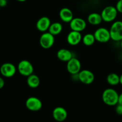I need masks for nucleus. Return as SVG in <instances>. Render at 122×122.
<instances>
[{
    "instance_id": "dca6fc26",
    "label": "nucleus",
    "mask_w": 122,
    "mask_h": 122,
    "mask_svg": "<svg viewBox=\"0 0 122 122\" xmlns=\"http://www.w3.org/2000/svg\"><path fill=\"white\" fill-rule=\"evenodd\" d=\"M57 57L59 60L63 62H68L73 57L71 51L65 48L60 49L57 52Z\"/></svg>"
},
{
    "instance_id": "a211bd4d",
    "label": "nucleus",
    "mask_w": 122,
    "mask_h": 122,
    "mask_svg": "<svg viewBox=\"0 0 122 122\" xmlns=\"http://www.w3.org/2000/svg\"><path fill=\"white\" fill-rule=\"evenodd\" d=\"M40 83V80L37 75L31 74L27 77V84L31 88L34 89L39 86Z\"/></svg>"
},
{
    "instance_id": "20e7f679",
    "label": "nucleus",
    "mask_w": 122,
    "mask_h": 122,
    "mask_svg": "<svg viewBox=\"0 0 122 122\" xmlns=\"http://www.w3.org/2000/svg\"><path fill=\"white\" fill-rule=\"evenodd\" d=\"M96 41L100 43L108 42L111 39L110 30L105 27L97 29L93 33Z\"/></svg>"
},
{
    "instance_id": "ddd939ff",
    "label": "nucleus",
    "mask_w": 122,
    "mask_h": 122,
    "mask_svg": "<svg viewBox=\"0 0 122 122\" xmlns=\"http://www.w3.org/2000/svg\"><path fill=\"white\" fill-rule=\"evenodd\" d=\"M82 37L81 32L71 30L67 35V40L69 45L75 46L78 45L81 41Z\"/></svg>"
},
{
    "instance_id": "393cba45",
    "label": "nucleus",
    "mask_w": 122,
    "mask_h": 122,
    "mask_svg": "<svg viewBox=\"0 0 122 122\" xmlns=\"http://www.w3.org/2000/svg\"><path fill=\"white\" fill-rule=\"evenodd\" d=\"M4 85H5L4 80L3 79V78L0 77V89H1L4 86Z\"/></svg>"
},
{
    "instance_id": "2eb2a0df",
    "label": "nucleus",
    "mask_w": 122,
    "mask_h": 122,
    "mask_svg": "<svg viewBox=\"0 0 122 122\" xmlns=\"http://www.w3.org/2000/svg\"><path fill=\"white\" fill-rule=\"evenodd\" d=\"M59 15L61 20L65 23H69L74 18L72 11L67 7L62 8L60 10Z\"/></svg>"
},
{
    "instance_id": "c85d7f7f",
    "label": "nucleus",
    "mask_w": 122,
    "mask_h": 122,
    "mask_svg": "<svg viewBox=\"0 0 122 122\" xmlns=\"http://www.w3.org/2000/svg\"><path fill=\"white\" fill-rule=\"evenodd\" d=\"M120 42V47H121V48H122V40Z\"/></svg>"
},
{
    "instance_id": "4468645a",
    "label": "nucleus",
    "mask_w": 122,
    "mask_h": 122,
    "mask_svg": "<svg viewBox=\"0 0 122 122\" xmlns=\"http://www.w3.org/2000/svg\"><path fill=\"white\" fill-rule=\"evenodd\" d=\"M51 25V21L47 17H42L39 18L36 23V27L37 29L41 32H45L48 30Z\"/></svg>"
},
{
    "instance_id": "39448f33",
    "label": "nucleus",
    "mask_w": 122,
    "mask_h": 122,
    "mask_svg": "<svg viewBox=\"0 0 122 122\" xmlns=\"http://www.w3.org/2000/svg\"><path fill=\"white\" fill-rule=\"evenodd\" d=\"M18 71L19 73L23 76L31 75L33 72V67L30 61L26 60L20 61L18 64L17 66Z\"/></svg>"
},
{
    "instance_id": "4be33fe9",
    "label": "nucleus",
    "mask_w": 122,
    "mask_h": 122,
    "mask_svg": "<svg viewBox=\"0 0 122 122\" xmlns=\"http://www.w3.org/2000/svg\"><path fill=\"white\" fill-rule=\"evenodd\" d=\"M116 7L118 13L122 14V0H118L117 1Z\"/></svg>"
},
{
    "instance_id": "7ed1b4c3",
    "label": "nucleus",
    "mask_w": 122,
    "mask_h": 122,
    "mask_svg": "<svg viewBox=\"0 0 122 122\" xmlns=\"http://www.w3.org/2000/svg\"><path fill=\"white\" fill-rule=\"evenodd\" d=\"M118 12L116 7L109 5L105 7L102 11L101 15L102 21L106 23H110L116 20Z\"/></svg>"
},
{
    "instance_id": "f8f14e48",
    "label": "nucleus",
    "mask_w": 122,
    "mask_h": 122,
    "mask_svg": "<svg viewBox=\"0 0 122 122\" xmlns=\"http://www.w3.org/2000/svg\"><path fill=\"white\" fill-rule=\"evenodd\" d=\"M52 116L56 121L62 122L65 121L68 116V113L65 108L62 107H57L53 110Z\"/></svg>"
},
{
    "instance_id": "423d86ee",
    "label": "nucleus",
    "mask_w": 122,
    "mask_h": 122,
    "mask_svg": "<svg viewBox=\"0 0 122 122\" xmlns=\"http://www.w3.org/2000/svg\"><path fill=\"white\" fill-rule=\"evenodd\" d=\"M39 42L43 48H50L55 43V36L49 32H43L39 38Z\"/></svg>"
},
{
    "instance_id": "c756f323",
    "label": "nucleus",
    "mask_w": 122,
    "mask_h": 122,
    "mask_svg": "<svg viewBox=\"0 0 122 122\" xmlns=\"http://www.w3.org/2000/svg\"><path fill=\"white\" fill-rule=\"evenodd\" d=\"M1 6H0V9H1Z\"/></svg>"
},
{
    "instance_id": "6ab92c4d",
    "label": "nucleus",
    "mask_w": 122,
    "mask_h": 122,
    "mask_svg": "<svg viewBox=\"0 0 122 122\" xmlns=\"http://www.w3.org/2000/svg\"><path fill=\"white\" fill-rule=\"evenodd\" d=\"M62 29H63V27L61 23L54 22L51 23L48 29V32H50L53 35L56 36L62 32Z\"/></svg>"
},
{
    "instance_id": "aec40b11",
    "label": "nucleus",
    "mask_w": 122,
    "mask_h": 122,
    "mask_svg": "<svg viewBox=\"0 0 122 122\" xmlns=\"http://www.w3.org/2000/svg\"><path fill=\"white\" fill-rule=\"evenodd\" d=\"M106 82L111 86H117L120 84V76L115 73H110L106 77Z\"/></svg>"
},
{
    "instance_id": "0eeeda50",
    "label": "nucleus",
    "mask_w": 122,
    "mask_h": 122,
    "mask_svg": "<svg viewBox=\"0 0 122 122\" xmlns=\"http://www.w3.org/2000/svg\"><path fill=\"white\" fill-rule=\"evenodd\" d=\"M25 106L27 109L31 112H38L41 109L43 103L38 98L35 97H31L26 100Z\"/></svg>"
},
{
    "instance_id": "bb28decb",
    "label": "nucleus",
    "mask_w": 122,
    "mask_h": 122,
    "mask_svg": "<svg viewBox=\"0 0 122 122\" xmlns=\"http://www.w3.org/2000/svg\"><path fill=\"white\" fill-rule=\"evenodd\" d=\"M120 84L122 85V74L120 76Z\"/></svg>"
},
{
    "instance_id": "cd10ccee",
    "label": "nucleus",
    "mask_w": 122,
    "mask_h": 122,
    "mask_svg": "<svg viewBox=\"0 0 122 122\" xmlns=\"http://www.w3.org/2000/svg\"><path fill=\"white\" fill-rule=\"evenodd\" d=\"M16 1H19V2H25V1H26V0H16Z\"/></svg>"
},
{
    "instance_id": "9b49d317",
    "label": "nucleus",
    "mask_w": 122,
    "mask_h": 122,
    "mask_svg": "<svg viewBox=\"0 0 122 122\" xmlns=\"http://www.w3.org/2000/svg\"><path fill=\"white\" fill-rule=\"evenodd\" d=\"M87 23L83 19L80 17L73 18L69 22V26L72 30L82 32L86 28Z\"/></svg>"
},
{
    "instance_id": "f257e3e1",
    "label": "nucleus",
    "mask_w": 122,
    "mask_h": 122,
    "mask_svg": "<svg viewBox=\"0 0 122 122\" xmlns=\"http://www.w3.org/2000/svg\"><path fill=\"white\" fill-rule=\"evenodd\" d=\"M118 94L112 88H107L104 91L102 100L105 104L108 106H115L118 104Z\"/></svg>"
},
{
    "instance_id": "f3484780",
    "label": "nucleus",
    "mask_w": 122,
    "mask_h": 122,
    "mask_svg": "<svg viewBox=\"0 0 122 122\" xmlns=\"http://www.w3.org/2000/svg\"><path fill=\"white\" fill-rule=\"evenodd\" d=\"M87 21L93 26L100 25L102 21V19L100 14L98 13H92L87 17Z\"/></svg>"
},
{
    "instance_id": "f03ea898",
    "label": "nucleus",
    "mask_w": 122,
    "mask_h": 122,
    "mask_svg": "<svg viewBox=\"0 0 122 122\" xmlns=\"http://www.w3.org/2000/svg\"><path fill=\"white\" fill-rule=\"evenodd\" d=\"M109 30L111 39L115 42H120L122 40V21H114Z\"/></svg>"
},
{
    "instance_id": "412c9836",
    "label": "nucleus",
    "mask_w": 122,
    "mask_h": 122,
    "mask_svg": "<svg viewBox=\"0 0 122 122\" xmlns=\"http://www.w3.org/2000/svg\"><path fill=\"white\" fill-rule=\"evenodd\" d=\"M82 42L86 46H92L96 41L94 35L92 33H87L82 37Z\"/></svg>"
},
{
    "instance_id": "1a4fd4ad",
    "label": "nucleus",
    "mask_w": 122,
    "mask_h": 122,
    "mask_svg": "<svg viewBox=\"0 0 122 122\" xmlns=\"http://www.w3.org/2000/svg\"><path fill=\"white\" fill-rule=\"evenodd\" d=\"M81 64L80 60L75 57L71 58L67 64V69L71 75H77L81 70Z\"/></svg>"
},
{
    "instance_id": "5701e85b",
    "label": "nucleus",
    "mask_w": 122,
    "mask_h": 122,
    "mask_svg": "<svg viewBox=\"0 0 122 122\" xmlns=\"http://www.w3.org/2000/svg\"><path fill=\"white\" fill-rule=\"evenodd\" d=\"M116 112L118 115H122V105L117 104L116 107Z\"/></svg>"
},
{
    "instance_id": "a878e982",
    "label": "nucleus",
    "mask_w": 122,
    "mask_h": 122,
    "mask_svg": "<svg viewBox=\"0 0 122 122\" xmlns=\"http://www.w3.org/2000/svg\"><path fill=\"white\" fill-rule=\"evenodd\" d=\"M118 104L122 105V92L120 94H118Z\"/></svg>"
},
{
    "instance_id": "b1692460",
    "label": "nucleus",
    "mask_w": 122,
    "mask_h": 122,
    "mask_svg": "<svg viewBox=\"0 0 122 122\" xmlns=\"http://www.w3.org/2000/svg\"><path fill=\"white\" fill-rule=\"evenodd\" d=\"M7 0H0V6L1 7H4L7 5Z\"/></svg>"
},
{
    "instance_id": "6e6552de",
    "label": "nucleus",
    "mask_w": 122,
    "mask_h": 122,
    "mask_svg": "<svg viewBox=\"0 0 122 122\" xmlns=\"http://www.w3.org/2000/svg\"><path fill=\"white\" fill-rule=\"evenodd\" d=\"M78 81L85 85H90L94 80V75L90 70L84 69L80 70L78 73Z\"/></svg>"
},
{
    "instance_id": "9d476101",
    "label": "nucleus",
    "mask_w": 122,
    "mask_h": 122,
    "mask_svg": "<svg viewBox=\"0 0 122 122\" xmlns=\"http://www.w3.org/2000/svg\"><path fill=\"white\" fill-rule=\"evenodd\" d=\"M0 73L4 77H11L16 73V67L12 63H4L0 67Z\"/></svg>"
}]
</instances>
